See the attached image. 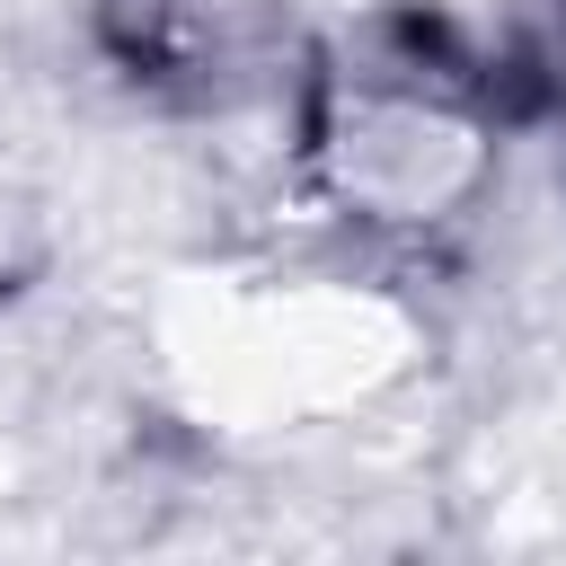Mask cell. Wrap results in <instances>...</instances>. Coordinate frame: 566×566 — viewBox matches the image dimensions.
I'll list each match as a JSON object with an SVG mask.
<instances>
[{
  "label": "cell",
  "instance_id": "cell-1",
  "mask_svg": "<svg viewBox=\"0 0 566 566\" xmlns=\"http://www.w3.org/2000/svg\"><path fill=\"white\" fill-rule=\"evenodd\" d=\"M115 44L150 80L212 88L265 44V0H115Z\"/></svg>",
  "mask_w": 566,
  "mask_h": 566
}]
</instances>
